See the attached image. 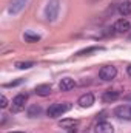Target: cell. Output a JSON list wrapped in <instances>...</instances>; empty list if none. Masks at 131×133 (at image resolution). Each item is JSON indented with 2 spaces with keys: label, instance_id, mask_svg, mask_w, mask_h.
<instances>
[{
  "label": "cell",
  "instance_id": "6da1fadb",
  "mask_svg": "<svg viewBox=\"0 0 131 133\" xmlns=\"http://www.w3.org/2000/svg\"><path fill=\"white\" fill-rule=\"evenodd\" d=\"M71 108H72L71 102H56V104H53V105L48 107L46 115H48V118H51V119H57V118L63 116L66 111H69Z\"/></svg>",
  "mask_w": 131,
  "mask_h": 133
},
{
  "label": "cell",
  "instance_id": "7a4b0ae2",
  "mask_svg": "<svg viewBox=\"0 0 131 133\" xmlns=\"http://www.w3.org/2000/svg\"><path fill=\"white\" fill-rule=\"evenodd\" d=\"M60 12V2L59 0H49L45 6V19L48 22H54L57 20Z\"/></svg>",
  "mask_w": 131,
  "mask_h": 133
},
{
  "label": "cell",
  "instance_id": "3957f363",
  "mask_svg": "<svg viewBox=\"0 0 131 133\" xmlns=\"http://www.w3.org/2000/svg\"><path fill=\"white\" fill-rule=\"evenodd\" d=\"M26 102H28V95L26 93H19L11 102V111L12 113H20L22 110H25Z\"/></svg>",
  "mask_w": 131,
  "mask_h": 133
},
{
  "label": "cell",
  "instance_id": "277c9868",
  "mask_svg": "<svg viewBox=\"0 0 131 133\" xmlns=\"http://www.w3.org/2000/svg\"><path fill=\"white\" fill-rule=\"evenodd\" d=\"M113 115L120 121H131V104H122L117 105L113 111Z\"/></svg>",
  "mask_w": 131,
  "mask_h": 133
},
{
  "label": "cell",
  "instance_id": "5b68a950",
  "mask_svg": "<svg viewBox=\"0 0 131 133\" xmlns=\"http://www.w3.org/2000/svg\"><path fill=\"white\" fill-rule=\"evenodd\" d=\"M116 76H117V68L114 65H105V66H102L100 71H99V77L102 81H105V82L113 81Z\"/></svg>",
  "mask_w": 131,
  "mask_h": 133
},
{
  "label": "cell",
  "instance_id": "8992f818",
  "mask_svg": "<svg viewBox=\"0 0 131 133\" xmlns=\"http://www.w3.org/2000/svg\"><path fill=\"white\" fill-rule=\"evenodd\" d=\"M28 3H30V0H11V3L8 5V12L12 14V16H16L20 11H23Z\"/></svg>",
  "mask_w": 131,
  "mask_h": 133
},
{
  "label": "cell",
  "instance_id": "52a82bcc",
  "mask_svg": "<svg viewBox=\"0 0 131 133\" xmlns=\"http://www.w3.org/2000/svg\"><path fill=\"white\" fill-rule=\"evenodd\" d=\"M113 30H114V33L117 34H123V33H128L131 30V23L128 19H125V17H122V19H119L116 23H114V26H113Z\"/></svg>",
  "mask_w": 131,
  "mask_h": 133
},
{
  "label": "cell",
  "instance_id": "ba28073f",
  "mask_svg": "<svg viewBox=\"0 0 131 133\" xmlns=\"http://www.w3.org/2000/svg\"><path fill=\"white\" fill-rule=\"evenodd\" d=\"M77 104H79V107H82V108H90V107L94 104V95H93V93H83V95L79 98Z\"/></svg>",
  "mask_w": 131,
  "mask_h": 133
},
{
  "label": "cell",
  "instance_id": "9c48e42d",
  "mask_svg": "<svg viewBox=\"0 0 131 133\" xmlns=\"http://www.w3.org/2000/svg\"><path fill=\"white\" fill-rule=\"evenodd\" d=\"M119 98H120V93L117 90H106L102 95V102L103 104H111V102H116Z\"/></svg>",
  "mask_w": 131,
  "mask_h": 133
},
{
  "label": "cell",
  "instance_id": "30bf717a",
  "mask_svg": "<svg viewBox=\"0 0 131 133\" xmlns=\"http://www.w3.org/2000/svg\"><path fill=\"white\" fill-rule=\"evenodd\" d=\"M96 133H114V127H113V124L111 122H108V121H102V122H99L97 125H96Z\"/></svg>",
  "mask_w": 131,
  "mask_h": 133
},
{
  "label": "cell",
  "instance_id": "8fae6325",
  "mask_svg": "<svg viewBox=\"0 0 131 133\" xmlns=\"http://www.w3.org/2000/svg\"><path fill=\"white\" fill-rule=\"evenodd\" d=\"M51 91H53V88H51L49 84H40V85L35 87V95H37V96H42V98L49 96Z\"/></svg>",
  "mask_w": 131,
  "mask_h": 133
},
{
  "label": "cell",
  "instance_id": "7c38bea8",
  "mask_svg": "<svg viewBox=\"0 0 131 133\" xmlns=\"http://www.w3.org/2000/svg\"><path fill=\"white\" fill-rule=\"evenodd\" d=\"M74 85H76V82H74V79H71V77H63V79L59 82L60 91H69V90L74 88Z\"/></svg>",
  "mask_w": 131,
  "mask_h": 133
},
{
  "label": "cell",
  "instance_id": "4fadbf2b",
  "mask_svg": "<svg viewBox=\"0 0 131 133\" xmlns=\"http://www.w3.org/2000/svg\"><path fill=\"white\" fill-rule=\"evenodd\" d=\"M42 113H43V108H42L40 105H37V104L28 107V116H30V118H39Z\"/></svg>",
  "mask_w": 131,
  "mask_h": 133
},
{
  "label": "cell",
  "instance_id": "5bb4252c",
  "mask_svg": "<svg viewBox=\"0 0 131 133\" xmlns=\"http://www.w3.org/2000/svg\"><path fill=\"white\" fill-rule=\"evenodd\" d=\"M119 12L125 17V16H130L131 14V2L130 0H123V2H120V5H119Z\"/></svg>",
  "mask_w": 131,
  "mask_h": 133
},
{
  "label": "cell",
  "instance_id": "9a60e30c",
  "mask_svg": "<svg viewBox=\"0 0 131 133\" xmlns=\"http://www.w3.org/2000/svg\"><path fill=\"white\" fill-rule=\"evenodd\" d=\"M23 39H25V42H28V43H34V42H39L40 40V36L35 33H31V31H26V33L23 34Z\"/></svg>",
  "mask_w": 131,
  "mask_h": 133
},
{
  "label": "cell",
  "instance_id": "2e32d148",
  "mask_svg": "<svg viewBox=\"0 0 131 133\" xmlns=\"http://www.w3.org/2000/svg\"><path fill=\"white\" fill-rule=\"evenodd\" d=\"M103 46H90V48H85V50H80L77 53V56H86V54H91V53H96V51H102Z\"/></svg>",
  "mask_w": 131,
  "mask_h": 133
},
{
  "label": "cell",
  "instance_id": "e0dca14e",
  "mask_svg": "<svg viewBox=\"0 0 131 133\" xmlns=\"http://www.w3.org/2000/svg\"><path fill=\"white\" fill-rule=\"evenodd\" d=\"M35 64L34 62H30V61H25V62H16V68H19V70H28V68H31L34 66Z\"/></svg>",
  "mask_w": 131,
  "mask_h": 133
},
{
  "label": "cell",
  "instance_id": "ac0fdd59",
  "mask_svg": "<svg viewBox=\"0 0 131 133\" xmlns=\"http://www.w3.org/2000/svg\"><path fill=\"white\" fill-rule=\"evenodd\" d=\"M0 107L2 108H6L8 107V99H6L5 95H2V98H0Z\"/></svg>",
  "mask_w": 131,
  "mask_h": 133
},
{
  "label": "cell",
  "instance_id": "d6986e66",
  "mask_svg": "<svg viewBox=\"0 0 131 133\" xmlns=\"http://www.w3.org/2000/svg\"><path fill=\"white\" fill-rule=\"evenodd\" d=\"M23 81L22 79H19V81H14V82H8V84H5L3 87H16V85H20Z\"/></svg>",
  "mask_w": 131,
  "mask_h": 133
},
{
  "label": "cell",
  "instance_id": "ffe728a7",
  "mask_svg": "<svg viewBox=\"0 0 131 133\" xmlns=\"http://www.w3.org/2000/svg\"><path fill=\"white\" fill-rule=\"evenodd\" d=\"M127 73H128V74H130V76H131V65L128 66V68H127Z\"/></svg>",
  "mask_w": 131,
  "mask_h": 133
},
{
  "label": "cell",
  "instance_id": "44dd1931",
  "mask_svg": "<svg viewBox=\"0 0 131 133\" xmlns=\"http://www.w3.org/2000/svg\"><path fill=\"white\" fill-rule=\"evenodd\" d=\"M9 133H25V132H9Z\"/></svg>",
  "mask_w": 131,
  "mask_h": 133
}]
</instances>
